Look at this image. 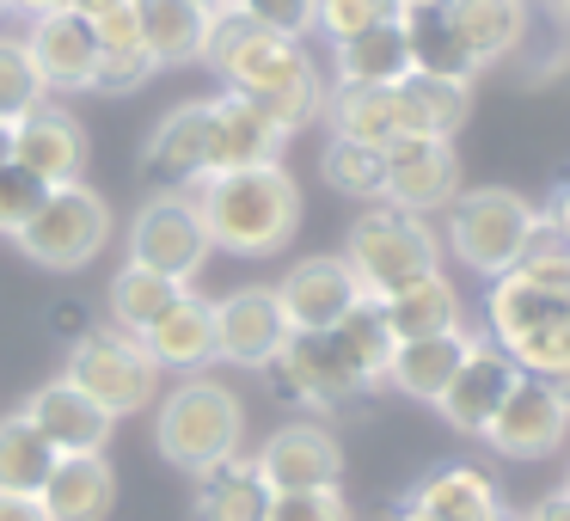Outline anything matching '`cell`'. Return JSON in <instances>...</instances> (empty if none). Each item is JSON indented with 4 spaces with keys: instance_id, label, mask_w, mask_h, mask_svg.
I'll return each mask as SVG.
<instances>
[{
    "instance_id": "43",
    "label": "cell",
    "mask_w": 570,
    "mask_h": 521,
    "mask_svg": "<svg viewBox=\"0 0 570 521\" xmlns=\"http://www.w3.org/2000/svg\"><path fill=\"white\" fill-rule=\"evenodd\" d=\"M264 521H356V515H350L344 491H283L271 497Z\"/></svg>"
},
{
    "instance_id": "48",
    "label": "cell",
    "mask_w": 570,
    "mask_h": 521,
    "mask_svg": "<svg viewBox=\"0 0 570 521\" xmlns=\"http://www.w3.org/2000/svg\"><path fill=\"white\" fill-rule=\"evenodd\" d=\"M68 0H13V13H26V19H43V13H62Z\"/></svg>"
},
{
    "instance_id": "7",
    "label": "cell",
    "mask_w": 570,
    "mask_h": 521,
    "mask_svg": "<svg viewBox=\"0 0 570 521\" xmlns=\"http://www.w3.org/2000/svg\"><path fill=\"white\" fill-rule=\"evenodd\" d=\"M68 381L80 386V393L92 399V405H105L111 417H136V411H148L154 399H160V368H154V356L141 350V337L129 332H87L68 344Z\"/></svg>"
},
{
    "instance_id": "5",
    "label": "cell",
    "mask_w": 570,
    "mask_h": 521,
    "mask_svg": "<svg viewBox=\"0 0 570 521\" xmlns=\"http://www.w3.org/2000/svg\"><path fill=\"white\" fill-rule=\"evenodd\" d=\"M344 264L362 283V295L386 301V295H399V288H411L417 276L442 271V239L430 234L423 215H405V209H393V203H374V209H362L356 222H350Z\"/></svg>"
},
{
    "instance_id": "18",
    "label": "cell",
    "mask_w": 570,
    "mask_h": 521,
    "mask_svg": "<svg viewBox=\"0 0 570 521\" xmlns=\"http://www.w3.org/2000/svg\"><path fill=\"white\" fill-rule=\"evenodd\" d=\"M141 178L160 190L203 185L209 178V99H190L160 117V129L141 148Z\"/></svg>"
},
{
    "instance_id": "10",
    "label": "cell",
    "mask_w": 570,
    "mask_h": 521,
    "mask_svg": "<svg viewBox=\"0 0 570 521\" xmlns=\"http://www.w3.org/2000/svg\"><path fill=\"white\" fill-rule=\"evenodd\" d=\"M570 435V386L558 381H533V374H521L515 386H509V399L497 405L491 430L479 435L491 454L503 460H521V466H533V460L558 454Z\"/></svg>"
},
{
    "instance_id": "21",
    "label": "cell",
    "mask_w": 570,
    "mask_h": 521,
    "mask_svg": "<svg viewBox=\"0 0 570 521\" xmlns=\"http://www.w3.org/2000/svg\"><path fill=\"white\" fill-rule=\"evenodd\" d=\"M399 31H405V50H411V75H430V80H454V87H472L479 62L466 56L454 19H448V0H399Z\"/></svg>"
},
{
    "instance_id": "12",
    "label": "cell",
    "mask_w": 570,
    "mask_h": 521,
    "mask_svg": "<svg viewBox=\"0 0 570 521\" xmlns=\"http://www.w3.org/2000/svg\"><path fill=\"white\" fill-rule=\"evenodd\" d=\"M386 160V185L381 197L405 215H430L448 209L460 197V154L454 141H430V136H405L381 154Z\"/></svg>"
},
{
    "instance_id": "13",
    "label": "cell",
    "mask_w": 570,
    "mask_h": 521,
    "mask_svg": "<svg viewBox=\"0 0 570 521\" xmlns=\"http://www.w3.org/2000/svg\"><path fill=\"white\" fill-rule=\"evenodd\" d=\"M38 68L43 92H92L99 80V31H92L87 13L62 7V13L31 19V38H19Z\"/></svg>"
},
{
    "instance_id": "28",
    "label": "cell",
    "mask_w": 570,
    "mask_h": 521,
    "mask_svg": "<svg viewBox=\"0 0 570 521\" xmlns=\"http://www.w3.org/2000/svg\"><path fill=\"white\" fill-rule=\"evenodd\" d=\"M448 19H454L466 56L479 62V75L503 56H515L528 38V0H448Z\"/></svg>"
},
{
    "instance_id": "6",
    "label": "cell",
    "mask_w": 570,
    "mask_h": 521,
    "mask_svg": "<svg viewBox=\"0 0 570 521\" xmlns=\"http://www.w3.org/2000/svg\"><path fill=\"white\" fill-rule=\"evenodd\" d=\"M239 435H246V405H239V393H227L222 381L173 386L160 417H154V442H160L166 466L190 472V479L222 466V460H234Z\"/></svg>"
},
{
    "instance_id": "3",
    "label": "cell",
    "mask_w": 570,
    "mask_h": 521,
    "mask_svg": "<svg viewBox=\"0 0 570 521\" xmlns=\"http://www.w3.org/2000/svg\"><path fill=\"white\" fill-rule=\"evenodd\" d=\"M190 203L209 234V252H234V258H271L301 227V185L283 173V160L209 173Z\"/></svg>"
},
{
    "instance_id": "44",
    "label": "cell",
    "mask_w": 570,
    "mask_h": 521,
    "mask_svg": "<svg viewBox=\"0 0 570 521\" xmlns=\"http://www.w3.org/2000/svg\"><path fill=\"white\" fill-rule=\"evenodd\" d=\"M540 222H546V234H552V246H558V252H570V173L558 178V190H552V209H546Z\"/></svg>"
},
{
    "instance_id": "35",
    "label": "cell",
    "mask_w": 570,
    "mask_h": 521,
    "mask_svg": "<svg viewBox=\"0 0 570 521\" xmlns=\"http://www.w3.org/2000/svg\"><path fill=\"white\" fill-rule=\"evenodd\" d=\"M337 50V87H399L411 75V50H405V31L399 19L362 31L350 43H332Z\"/></svg>"
},
{
    "instance_id": "37",
    "label": "cell",
    "mask_w": 570,
    "mask_h": 521,
    "mask_svg": "<svg viewBox=\"0 0 570 521\" xmlns=\"http://www.w3.org/2000/svg\"><path fill=\"white\" fill-rule=\"evenodd\" d=\"M178 295H185V283H166V276L141 271V264H124V271L111 276V325L129 337H141Z\"/></svg>"
},
{
    "instance_id": "41",
    "label": "cell",
    "mask_w": 570,
    "mask_h": 521,
    "mask_svg": "<svg viewBox=\"0 0 570 521\" xmlns=\"http://www.w3.org/2000/svg\"><path fill=\"white\" fill-rule=\"evenodd\" d=\"M43 197H50V185H43V178H31L13 154H0V234L19 239V227L43 209Z\"/></svg>"
},
{
    "instance_id": "19",
    "label": "cell",
    "mask_w": 570,
    "mask_h": 521,
    "mask_svg": "<svg viewBox=\"0 0 570 521\" xmlns=\"http://www.w3.org/2000/svg\"><path fill=\"white\" fill-rule=\"evenodd\" d=\"M7 154H13L31 178L62 190V185H80V173H87V129H80V117L43 105V111H31L26 124L7 136Z\"/></svg>"
},
{
    "instance_id": "51",
    "label": "cell",
    "mask_w": 570,
    "mask_h": 521,
    "mask_svg": "<svg viewBox=\"0 0 570 521\" xmlns=\"http://www.w3.org/2000/svg\"><path fill=\"white\" fill-rule=\"evenodd\" d=\"M558 13H564V26H570V0H558Z\"/></svg>"
},
{
    "instance_id": "45",
    "label": "cell",
    "mask_w": 570,
    "mask_h": 521,
    "mask_svg": "<svg viewBox=\"0 0 570 521\" xmlns=\"http://www.w3.org/2000/svg\"><path fill=\"white\" fill-rule=\"evenodd\" d=\"M50 325H56L62 337H87V332H92V325H87V313H80L75 301H62V307H50Z\"/></svg>"
},
{
    "instance_id": "31",
    "label": "cell",
    "mask_w": 570,
    "mask_h": 521,
    "mask_svg": "<svg viewBox=\"0 0 570 521\" xmlns=\"http://www.w3.org/2000/svg\"><path fill=\"white\" fill-rule=\"evenodd\" d=\"M136 26H141L154 68L203 62V38H209V13L203 7H190V0H136Z\"/></svg>"
},
{
    "instance_id": "23",
    "label": "cell",
    "mask_w": 570,
    "mask_h": 521,
    "mask_svg": "<svg viewBox=\"0 0 570 521\" xmlns=\"http://www.w3.org/2000/svg\"><path fill=\"white\" fill-rule=\"evenodd\" d=\"M141 350L154 356L160 374H203L215 362V307L185 288V295L141 332Z\"/></svg>"
},
{
    "instance_id": "54",
    "label": "cell",
    "mask_w": 570,
    "mask_h": 521,
    "mask_svg": "<svg viewBox=\"0 0 570 521\" xmlns=\"http://www.w3.org/2000/svg\"><path fill=\"white\" fill-rule=\"evenodd\" d=\"M564 491H570V472H564Z\"/></svg>"
},
{
    "instance_id": "9",
    "label": "cell",
    "mask_w": 570,
    "mask_h": 521,
    "mask_svg": "<svg viewBox=\"0 0 570 521\" xmlns=\"http://www.w3.org/2000/svg\"><path fill=\"white\" fill-rule=\"evenodd\" d=\"M129 264L166 276V283H185L209 264V234L197 222V203L185 190H160L154 203H141L136 222H129Z\"/></svg>"
},
{
    "instance_id": "50",
    "label": "cell",
    "mask_w": 570,
    "mask_h": 521,
    "mask_svg": "<svg viewBox=\"0 0 570 521\" xmlns=\"http://www.w3.org/2000/svg\"><path fill=\"white\" fill-rule=\"evenodd\" d=\"M190 7H203V13L215 19V13H227V7H234V0H190Z\"/></svg>"
},
{
    "instance_id": "1",
    "label": "cell",
    "mask_w": 570,
    "mask_h": 521,
    "mask_svg": "<svg viewBox=\"0 0 570 521\" xmlns=\"http://www.w3.org/2000/svg\"><path fill=\"white\" fill-rule=\"evenodd\" d=\"M484 320L515 374L570 386V252L540 239L515 271L491 283Z\"/></svg>"
},
{
    "instance_id": "38",
    "label": "cell",
    "mask_w": 570,
    "mask_h": 521,
    "mask_svg": "<svg viewBox=\"0 0 570 521\" xmlns=\"http://www.w3.org/2000/svg\"><path fill=\"white\" fill-rule=\"evenodd\" d=\"M43 99H50V92H43V80H38V68H31L26 43L0 38V136H13L31 111H43Z\"/></svg>"
},
{
    "instance_id": "15",
    "label": "cell",
    "mask_w": 570,
    "mask_h": 521,
    "mask_svg": "<svg viewBox=\"0 0 570 521\" xmlns=\"http://www.w3.org/2000/svg\"><path fill=\"white\" fill-rule=\"evenodd\" d=\"M356 301H362V283L350 276L344 258H301L276 283V307H283L288 332H332Z\"/></svg>"
},
{
    "instance_id": "32",
    "label": "cell",
    "mask_w": 570,
    "mask_h": 521,
    "mask_svg": "<svg viewBox=\"0 0 570 521\" xmlns=\"http://www.w3.org/2000/svg\"><path fill=\"white\" fill-rule=\"evenodd\" d=\"M393 99H399V129L405 136H430V141H454L472 111V87L430 80V75H405L393 87Z\"/></svg>"
},
{
    "instance_id": "39",
    "label": "cell",
    "mask_w": 570,
    "mask_h": 521,
    "mask_svg": "<svg viewBox=\"0 0 570 521\" xmlns=\"http://www.w3.org/2000/svg\"><path fill=\"white\" fill-rule=\"evenodd\" d=\"M320 178L332 190H344V197H381V185H386V160L374 148H356V141H325V154H320Z\"/></svg>"
},
{
    "instance_id": "27",
    "label": "cell",
    "mask_w": 570,
    "mask_h": 521,
    "mask_svg": "<svg viewBox=\"0 0 570 521\" xmlns=\"http://www.w3.org/2000/svg\"><path fill=\"white\" fill-rule=\"evenodd\" d=\"M491 515H497V491L479 466H435L399 509V521H491Z\"/></svg>"
},
{
    "instance_id": "52",
    "label": "cell",
    "mask_w": 570,
    "mask_h": 521,
    "mask_svg": "<svg viewBox=\"0 0 570 521\" xmlns=\"http://www.w3.org/2000/svg\"><path fill=\"white\" fill-rule=\"evenodd\" d=\"M491 521H521V515H503V509H497V515H491Z\"/></svg>"
},
{
    "instance_id": "34",
    "label": "cell",
    "mask_w": 570,
    "mask_h": 521,
    "mask_svg": "<svg viewBox=\"0 0 570 521\" xmlns=\"http://www.w3.org/2000/svg\"><path fill=\"white\" fill-rule=\"evenodd\" d=\"M381 313H386V325H393L399 344H411V337L460 332V295H454V283H448L442 271H435V276H417V283L399 288V295H386Z\"/></svg>"
},
{
    "instance_id": "30",
    "label": "cell",
    "mask_w": 570,
    "mask_h": 521,
    "mask_svg": "<svg viewBox=\"0 0 570 521\" xmlns=\"http://www.w3.org/2000/svg\"><path fill=\"white\" fill-rule=\"evenodd\" d=\"M325 117H332L337 141H356V148H374V154L405 141L393 87H337V92H325Z\"/></svg>"
},
{
    "instance_id": "17",
    "label": "cell",
    "mask_w": 570,
    "mask_h": 521,
    "mask_svg": "<svg viewBox=\"0 0 570 521\" xmlns=\"http://www.w3.org/2000/svg\"><path fill=\"white\" fill-rule=\"evenodd\" d=\"M26 417H31V430H38L56 454H105V442H111V430H117L111 411L92 405L68 374H62V381H43L38 393L26 399Z\"/></svg>"
},
{
    "instance_id": "53",
    "label": "cell",
    "mask_w": 570,
    "mask_h": 521,
    "mask_svg": "<svg viewBox=\"0 0 570 521\" xmlns=\"http://www.w3.org/2000/svg\"><path fill=\"white\" fill-rule=\"evenodd\" d=\"M0 13H13V0H0Z\"/></svg>"
},
{
    "instance_id": "42",
    "label": "cell",
    "mask_w": 570,
    "mask_h": 521,
    "mask_svg": "<svg viewBox=\"0 0 570 521\" xmlns=\"http://www.w3.org/2000/svg\"><path fill=\"white\" fill-rule=\"evenodd\" d=\"M234 13H246L252 26L276 31V38H307L313 31V0H234Z\"/></svg>"
},
{
    "instance_id": "20",
    "label": "cell",
    "mask_w": 570,
    "mask_h": 521,
    "mask_svg": "<svg viewBox=\"0 0 570 521\" xmlns=\"http://www.w3.org/2000/svg\"><path fill=\"white\" fill-rule=\"evenodd\" d=\"M515 381H521L515 362H509L497 344H484V337H479L472 356L460 362V374L448 381V393L435 399V411H442L460 435H484V430H491V417H497V405L509 399V386H515Z\"/></svg>"
},
{
    "instance_id": "46",
    "label": "cell",
    "mask_w": 570,
    "mask_h": 521,
    "mask_svg": "<svg viewBox=\"0 0 570 521\" xmlns=\"http://www.w3.org/2000/svg\"><path fill=\"white\" fill-rule=\"evenodd\" d=\"M521 521H570V491H552V497H540V503H533Z\"/></svg>"
},
{
    "instance_id": "29",
    "label": "cell",
    "mask_w": 570,
    "mask_h": 521,
    "mask_svg": "<svg viewBox=\"0 0 570 521\" xmlns=\"http://www.w3.org/2000/svg\"><path fill=\"white\" fill-rule=\"evenodd\" d=\"M271 515V484L258 479L252 460H222V466L197 472L190 491V521H264Z\"/></svg>"
},
{
    "instance_id": "14",
    "label": "cell",
    "mask_w": 570,
    "mask_h": 521,
    "mask_svg": "<svg viewBox=\"0 0 570 521\" xmlns=\"http://www.w3.org/2000/svg\"><path fill=\"white\" fill-rule=\"evenodd\" d=\"M288 320L276 307V288H234L215 301V356L234 368H271L288 344Z\"/></svg>"
},
{
    "instance_id": "11",
    "label": "cell",
    "mask_w": 570,
    "mask_h": 521,
    "mask_svg": "<svg viewBox=\"0 0 570 521\" xmlns=\"http://www.w3.org/2000/svg\"><path fill=\"white\" fill-rule=\"evenodd\" d=\"M252 466H258V479L271 484V497H283V491H337V479H344V448H337V435L325 430V423L301 417V423H283V430L252 454Z\"/></svg>"
},
{
    "instance_id": "2",
    "label": "cell",
    "mask_w": 570,
    "mask_h": 521,
    "mask_svg": "<svg viewBox=\"0 0 570 521\" xmlns=\"http://www.w3.org/2000/svg\"><path fill=\"white\" fill-rule=\"evenodd\" d=\"M203 62L227 80V92L252 99L264 117H271L283 136L307 129L313 117H325V87L313 56L301 50L295 38H276V31L252 26L246 13H215L209 38H203Z\"/></svg>"
},
{
    "instance_id": "24",
    "label": "cell",
    "mask_w": 570,
    "mask_h": 521,
    "mask_svg": "<svg viewBox=\"0 0 570 521\" xmlns=\"http://www.w3.org/2000/svg\"><path fill=\"white\" fill-rule=\"evenodd\" d=\"M43 521H111L117 509V472L105 454H62L38 491Z\"/></svg>"
},
{
    "instance_id": "33",
    "label": "cell",
    "mask_w": 570,
    "mask_h": 521,
    "mask_svg": "<svg viewBox=\"0 0 570 521\" xmlns=\"http://www.w3.org/2000/svg\"><path fill=\"white\" fill-rule=\"evenodd\" d=\"M325 337H332V350L344 356V368L356 374L362 386H381V381H386V362H393L399 337H393V325H386L381 301L362 295L356 307H350V313H344V320H337Z\"/></svg>"
},
{
    "instance_id": "16",
    "label": "cell",
    "mask_w": 570,
    "mask_h": 521,
    "mask_svg": "<svg viewBox=\"0 0 570 521\" xmlns=\"http://www.w3.org/2000/svg\"><path fill=\"white\" fill-rule=\"evenodd\" d=\"M271 374H276V393L295 399V405H313V411H332L362 393V381L344 368V356L332 350L325 332H295L283 344V356L271 362Z\"/></svg>"
},
{
    "instance_id": "4",
    "label": "cell",
    "mask_w": 570,
    "mask_h": 521,
    "mask_svg": "<svg viewBox=\"0 0 570 521\" xmlns=\"http://www.w3.org/2000/svg\"><path fill=\"white\" fill-rule=\"evenodd\" d=\"M546 239V222L521 190L503 185H479V190H460L448 203V252H454L466 271L479 276H509L533 246Z\"/></svg>"
},
{
    "instance_id": "26",
    "label": "cell",
    "mask_w": 570,
    "mask_h": 521,
    "mask_svg": "<svg viewBox=\"0 0 570 521\" xmlns=\"http://www.w3.org/2000/svg\"><path fill=\"white\" fill-rule=\"evenodd\" d=\"M92 31H99V80H92V92H136L160 75L148 43H141L136 0H117V7L92 13Z\"/></svg>"
},
{
    "instance_id": "8",
    "label": "cell",
    "mask_w": 570,
    "mask_h": 521,
    "mask_svg": "<svg viewBox=\"0 0 570 521\" xmlns=\"http://www.w3.org/2000/svg\"><path fill=\"white\" fill-rule=\"evenodd\" d=\"M111 239V209H105L99 190L87 185H62L43 197V209L19 227V252L43 271H80L92 264Z\"/></svg>"
},
{
    "instance_id": "36",
    "label": "cell",
    "mask_w": 570,
    "mask_h": 521,
    "mask_svg": "<svg viewBox=\"0 0 570 521\" xmlns=\"http://www.w3.org/2000/svg\"><path fill=\"white\" fill-rule=\"evenodd\" d=\"M56 460H62V454L31 430L26 411L0 417V497H38L43 479L56 472Z\"/></svg>"
},
{
    "instance_id": "40",
    "label": "cell",
    "mask_w": 570,
    "mask_h": 521,
    "mask_svg": "<svg viewBox=\"0 0 570 521\" xmlns=\"http://www.w3.org/2000/svg\"><path fill=\"white\" fill-rule=\"evenodd\" d=\"M399 13V0H313V31H325L332 43H350L362 31L386 26Z\"/></svg>"
},
{
    "instance_id": "47",
    "label": "cell",
    "mask_w": 570,
    "mask_h": 521,
    "mask_svg": "<svg viewBox=\"0 0 570 521\" xmlns=\"http://www.w3.org/2000/svg\"><path fill=\"white\" fill-rule=\"evenodd\" d=\"M0 521H43L38 497H0Z\"/></svg>"
},
{
    "instance_id": "22",
    "label": "cell",
    "mask_w": 570,
    "mask_h": 521,
    "mask_svg": "<svg viewBox=\"0 0 570 521\" xmlns=\"http://www.w3.org/2000/svg\"><path fill=\"white\" fill-rule=\"evenodd\" d=\"M283 129L239 92L209 99V173H239V166H276L283 154Z\"/></svg>"
},
{
    "instance_id": "25",
    "label": "cell",
    "mask_w": 570,
    "mask_h": 521,
    "mask_svg": "<svg viewBox=\"0 0 570 521\" xmlns=\"http://www.w3.org/2000/svg\"><path fill=\"white\" fill-rule=\"evenodd\" d=\"M472 344L479 337L460 325V332H442V337H411V344L393 350V362H386V386H399L405 399H423V405H435V399L448 393V381L460 374V362L472 356Z\"/></svg>"
},
{
    "instance_id": "49",
    "label": "cell",
    "mask_w": 570,
    "mask_h": 521,
    "mask_svg": "<svg viewBox=\"0 0 570 521\" xmlns=\"http://www.w3.org/2000/svg\"><path fill=\"white\" fill-rule=\"evenodd\" d=\"M68 7H75V13H87V19H92V13H105V7H117V0H68Z\"/></svg>"
}]
</instances>
